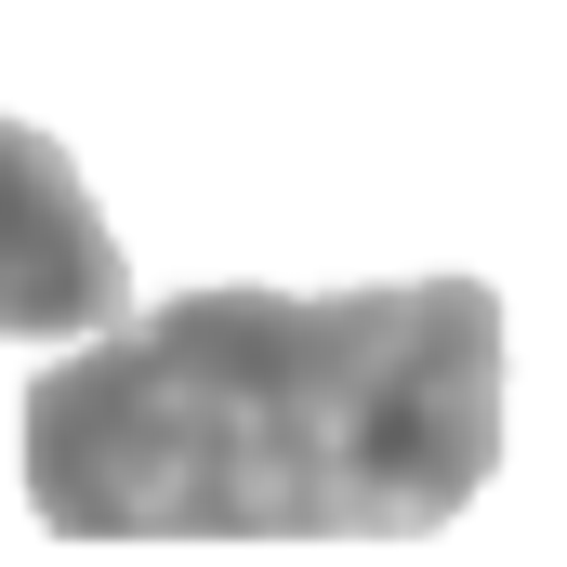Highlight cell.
Instances as JSON below:
<instances>
[{"label": "cell", "instance_id": "6da1fadb", "mask_svg": "<svg viewBox=\"0 0 567 567\" xmlns=\"http://www.w3.org/2000/svg\"><path fill=\"white\" fill-rule=\"evenodd\" d=\"M53 542H435L502 462L488 278L185 290L80 330L13 410Z\"/></svg>", "mask_w": 567, "mask_h": 567}, {"label": "cell", "instance_id": "7a4b0ae2", "mask_svg": "<svg viewBox=\"0 0 567 567\" xmlns=\"http://www.w3.org/2000/svg\"><path fill=\"white\" fill-rule=\"evenodd\" d=\"M133 303L120 238L80 185V158L27 120H0V343H80Z\"/></svg>", "mask_w": 567, "mask_h": 567}]
</instances>
